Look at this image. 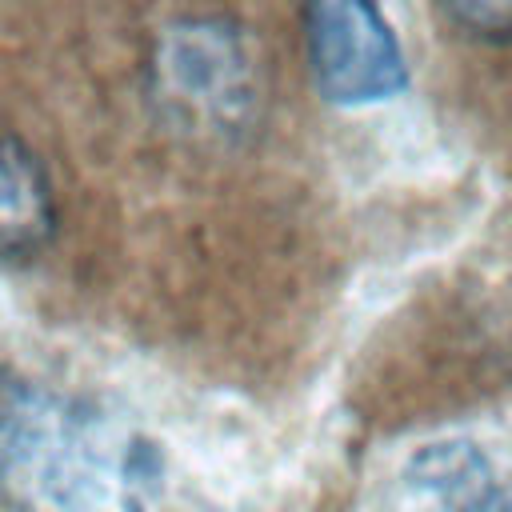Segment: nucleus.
<instances>
[{
	"mask_svg": "<svg viewBox=\"0 0 512 512\" xmlns=\"http://www.w3.org/2000/svg\"><path fill=\"white\" fill-rule=\"evenodd\" d=\"M412 488L448 504V512H512L492 460L472 440H436L408 460Z\"/></svg>",
	"mask_w": 512,
	"mask_h": 512,
	"instance_id": "39448f33",
	"label": "nucleus"
},
{
	"mask_svg": "<svg viewBox=\"0 0 512 512\" xmlns=\"http://www.w3.org/2000/svg\"><path fill=\"white\" fill-rule=\"evenodd\" d=\"M148 96L168 128L200 140H236L260 116L256 44L224 16L176 20L152 44Z\"/></svg>",
	"mask_w": 512,
	"mask_h": 512,
	"instance_id": "f03ea898",
	"label": "nucleus"
},
{
	"mask_svg": "<svg viewBox=\"0 0 512 512\" xmlns=\"http://www.w3.org/2000/svg\"><path fill=\"white\" fill-rule=\"evenodd\" d=\"M56 232V196L40 156L16 140L0 136V260L20 264L48 248Z\"/></svg>",
	"mask_w": 512,
	"mask_h": 512,
	"instance_id": "20e7f679",
	"label": "nucleus"
},
{
	"mask_svg": "<svg viewBox=\"0 0 512 512\" xmlns=\"http://www.w3.org/2000/svg\"><path fill=\"white\" fill-rule=\"evenodd\" d=\"M304 48L324 100L364 108L408 88L404 48L380 0H304Z\"/></svg>",
	"mask_w": 512,
	"mask_h": 512,
	"instance_id": "7ed1b4c3",
	"label": "nucleus"
},
{
	"mask_svg": "<svg viewBox=\"0 0 512 512\" xmlns=\"http://www.w3.org/2000/svg\"><path fill=\"white\" fill-rule=\"evenodd\" d=\"M440 20L468 40H512V0H432Z\"/></svg>",
	"mask_w": 512,
	"mask_h": 512,
	"instance_id": "423d86ee",
	"label": "nucleus"
},
{
	"mask_svg": "<svg viewBox=\"0 0 512 512\" xmlns=\"http://www.w3.org/2000/svg\"><path fill=\"white\" fill-rule=\"evenodd\" d=\"M160 452L112 412L0 368V500L12 512H148Z\"/></svg>",
	"mask_w": 512,
	"mask_h": 512,
	"instance_id": "f257e3e1",
	"label": "nucleus"
}]
</instances>
